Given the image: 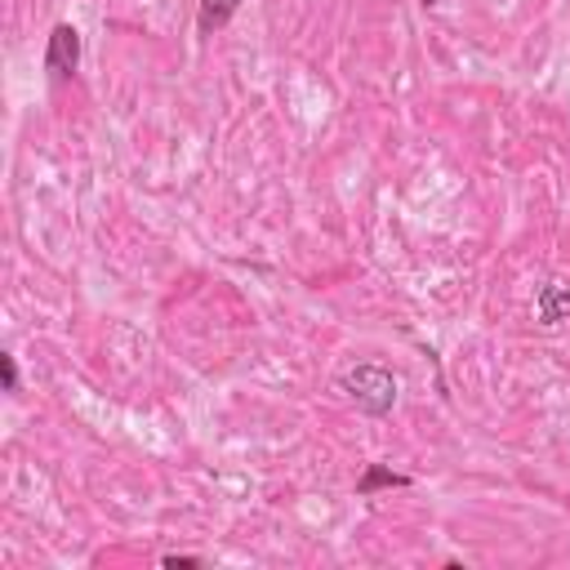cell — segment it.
<instances>
[{
	"instance_id": "4",
	"label": "cell",
	"mask_w": 570,
	"mask_h": 570,
	"mask_svg": "<svg viewBox=\"0 0 570 570\" xmlns=\"http://www.w3.org/2000/svg\"><path fill=\"white\" fill-rule=\"evenodd\" d=\"M241 10V0H201V10H196V32L201 37H214L223 32Z\"/></svg>"
},
{
	"instance_id": "1",
	"label": "cell",
	"mask_w": 570,
	"mask_h": 570,
	"mask_svg": "<svg viewBox=\"0 0 570 570\" xmlns=\"http://www.w3.org/2000/svg\"><path fill=\"white\" fill-rule=\"evenodd\" d=\"M397 375L393 370H384V366H375V362H362V366H348L344 375H339V393H348V401L362 410V415H370V419H384V415H393V406H397Z\"/></svg>"
},
{
	"instance_id": "3",
	"label": "cell",
	"mask_w": 570,
	"mask_h": 570,
	"mask_svg": "<svg viewBox=\"0 0 570 570\" xmlns=\"http://www.w3.org/2000/svg\"><path fill=\"white\" fill-rule=\"evenodd\" d=\"M535 313H539V322H543V326H561V322H570V285H561V281L539 285Z\"/></svg>"
},
{
	"instance_id": "7",
	"label": "cell",
	"mask_w": 570,
	"mask_h": 570,
	"mask_svg": "<svg viewBox=\"0 0 570 570\" xmlns=\"http://www.w3.org/2000/svg\"><path fill=\"white\" fill-rule=\"evenodd\" d=\"M161 566H165V570H196L201 557H174V552H170V557H161Z\"/></svg>"
},
{
	"instance_id": "5",
	"label": "cell",
	"mask_w": 570,
	"mask_h": 570,
	"mask_svg": "<svg viewBox=\"0 0 570 570\" xmlns=\"http://www.w3.org/2000/svg\"><path fill=\"white\" fill-rule=\"evenodd\" d=\"M410 486V477L406 472H393V468H384V464H370L366 472H362V481H357V495H375V490H406Z\"/></svg>"
},
{
	"instance_id": "8",
	"label": "cell",
	"mask_w": 570,
	"mask_h": 570,
	"mask_svg": "<svg viewBox=\"0 0 570 570\" xmlns=\"http://www.w3.org/2000/svg\"><path fill=\"white\" fill-rule=\"evenodd\" d=\"M424 6H428V10H432V6H441V0H424Z\"/></svg>"
},
{
	"instance_id": "6",
	"label": "cell",
	"mask_w": 570,
	"mask_h": 570,
	"mask_svg": "<svg viewBox=\"0 0 570 570\" xmlns=\"http://www.w3.org/2000/svg\"><path fill=\"white\" fill-rule=\"evenodd\" d=\"M0 379H6V393H19V362L10 353L0 357Z\"/></svg>"
},
{
	"instance_id": "2",
	"label": "cell",
	"mask_w": 570,
	"mask_h": 570,
	"mask_svg": "<svg viewBox=\"0 0 570 570\" xmlns=\"http://www.w3.org/2000/svg\"><path fill=\"white\" fill-rule=\"evenodd\" d=\"M77 68H81V32L72 23H59L50 32V41H45V72L68 81Z\"/></svg>"
}]
</instances>
